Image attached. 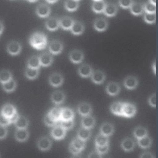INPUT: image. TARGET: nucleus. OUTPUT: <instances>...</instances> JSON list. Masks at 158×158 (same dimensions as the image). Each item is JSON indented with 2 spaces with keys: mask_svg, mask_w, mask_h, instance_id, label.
I'll return each instance as SVG.
<instances>
[{
  "mask_svg": "<svg viewBox=\"0 0 158 158\" xmlns=\"http://www.w3.org/2000/svg\"><path fill=\"white\" fill-rule=\"evenodd\" d=\"M47 43V38L45 34L41 32L34 33L29 39L30 44L37 50H42L45 48Z\"/></svg>",
  "mask_w": 158,
  "mask_h": 158,
  "instance_id": "nucleus-1",
  "label": "nucleus"
},
{
  "mask_svg": "<svg viewBox=\"0 0 158 158\" xmlns=\"http://www.w3.org/2000/svg\"><path fill=\"white\" fill-rule=\"evenodd\" d=\"M86 145L85 141L77 137L74 138L70 143L69 150L73 155H78L85 149Z\"/></svg>",
  "mask_w": 158,
  "mask_h": 158,
  "instance_id": "nucleus-2",
  "label": "nucleus"
},
{
  "mask_svg": "<svg viewBox=\"0 0 158 158\" xmlns=\"http://www.w3.org/2000/svg\"><path fill=\"white\" fill-rule=\"evenodd\" d=\"M137 108L133 104L129 102H123L122 117L131 118L134 117L137 113Z\"/></svg>",
  "mask_w": 158,
  "mask_h": 158,
  "instance_id": "nucleus-3",
  "label": "nucleus"
},
{
  "mask_svg": "<svg viewBox=\"0 0 158 158\" xmlns=\"http://www.w3.org/2000/svg\"><path fill=\"white\" fill-rule=\"evenodd\" d=\"M139 80L136 77L134 76H128L123 81V85L127 90H135L139 85Z\"/></svg>",
  "mask_w": 158,
  "mask_h": 158,
  "instance_id": "nucleus-4",
  "label": "nucleus"
},
{
  "mask_svg": "<svg viewBox=\"0 0 158 158\" xmlns=\"http://www.w3.org/2000/svg\"><path fill=\"white\" fill-rule=\"evenodd\" d=\"M121 88L119 84L114 81H111L107 84L106 88V91L109 95L114 97L120 93Z\"/></svg>",
  "mask_w": 158,
  "mask_h": 158,
  "instance_id": "nucleus-5",
  "label": "nucleus"
},
{
  "mask_svg": "<svg viewBox=\"0 0 158 158\" xmlns=\"http://www.w3.org/2000/svg\"><path fill=\"white\" fill-rule=\"evenodd\" d=\"M93 110L91 105L87 102H82L79 104L77 107V111L79 114L85 117L91 115Z\"/></svg>",
  "mask_w": 158,
  "mask_h": 158,
  "instance_id": "nucleus-6",
  "label": "nucleus"
},
{
  "mask_svg": "<svg viewBox=\"0 0 158 158\" xmlns=\"http://www.w3.org/2000/svg\"><path fill=\"white\" fill-rule=\"evenodd\" d=\"M64 81V78L60 73H54L52 74L49 78V85L54 87L61 86Z\"/></svg>",
  "mask_w": 158,
  "mask_h": 158,
  "instance_id": "nucleus-7",
  "label": "nucleus"
},
{
  "mask_svg": "<svg viewBox=\"0 0 158 158\" xmlns=\"http://www.w3.org/2000/svg\"><path fill=\"white\" fill-rule=\"evenodd\" d=\"M108 25V22L106 19L103 17H99L95 19L94 22L93 26L96 31L102 32L106 30Z\"/></svg>",
  "mask_w": 158,
  "mask_h": 158,
  "instance_id": "nucleus-8",
  "label": "nucleus"
},
{
  "mask_svg": "<svg viewBox=\"0 0 158 158\" xmlns=\"http://www.w3.org/2000/svg\"><path fill=\"white\" fill-rule=\"evenodd\" d=\"M22 47L20 43L17 41L10 42L7 47V51L9 54L12 56H16L20 53Z\"/></svg>",
  "mask_w": 158,
  "mask_h": 158,
  "instance_id": "nucleus-9",
  "label": "nucleus"
},
{
  "mask_svg": "<svg viewBox=\"0 0 158 158\" xmlns=\"http://www.w3.org/2000/svg\"><path fill=\"white\" fill-rule=\"evenodd\" d=\"M92 81L96 85H101L106 81V76L104 72L101 70L94 71L91 77Z\"/></svg>",
  "mask_w": 158,
  "mask_h": 158,
  "instance_id": "nucleus-10",
  "label": "nucleus"
},
{
  "mask_svg": "<svg viewBox=\"0 0 158 158\" xmlns=\"http://www.w3.org/2000/svg\"><path fill=\"white\" fill-rule=\"evenodd\" d=\"M66 131L60 125L54 126L51 132V135L56 140L62 139L66 135Z\"/></svg>",
  "mask_w": 158,
  "mask_h": 158,
  "instance_id": "nucleus-11",
  "label": "nucleus"
},
{
  "mask_svg": "<svg viewBox=\"0 0 158 158\" xmlns=\"http://www.w3.org/2000/svg\"><path fill=\"white\" fill-rule=\"evenodd\" d=\"M51 99L52 102L55 104L60 105L64 103L65 101L66 95L63 91L57 90L52 93Z\"/></svg>",
  "mask_w": 158,
  "mask_h": 158,
  "instance_id": "nucleus-12",
  "label": "nucleus"
},
{
  "mask_svg": "<svg viewBox=\"0 0 158 158\" xmlns=\"http://www.w3.org/2000/svg\"><path fill=\"white\" fill-rule=\"evenodd\" d=\"M52 144V142L49 138L47 137H43L38 140L37 145L40 150L44 152L50 150Z\"/></svg>",
  "mask_w": 158,
  "mask_h": 158,
  "instance_id": "nucleus-13",
  "label": "nucleus"
},
{
  "mask_svg": "<svg viewBox=\"0 0 158 158\" xmlns=\"http://www.w3.org/2000/svg\"><path fill=\"white\" fill-rule=\"evenodd\" d=\"M93 71L92 67L88 64H82L79 67L78 70L79 75L85 78L91 77Z\"/></svg>",
  "mask_w": 158,
  "mask_h": 158,
  "instance_id": "nucleus-14",
  "label": "nucleus"
},
{
  "mask_svg": "<svg viewBox=\"0 0 158 158\" xmlns=\"http://www.w3.org/2000/svg\"><path fill=\"white\" fill-rule=\"evenodd\" d=\"M114 131V126L109 122L103 123L100 128V133L108 137L112 135Z\"/></svg>",
  "mask_w": 158,
  "mask_h": 158,
  "instance_id": "nucleus-15",
  "label": "nucleus"
},
{
  "mask_svg": "<svg viewBox=\"0 0 158 158\" xmlns=\"http://www.w3.org/2000/svg\"><path fill=\"white\" fill-rule=\"evenodd\" d=\"M51 12V8L45 3H41L37 6L36 13L37 15L42 18L47 17Z\"/></svg>",
  "mask_w": 158,
  "mask_h": 158,
  "instance_id": "nucleus-16",
  "label": "nucleus"
},
{
  "mask_svg": "<svg viewBox=\"0 0 158 158\" xmlns=\"http://www.w3.org/2000/svg\"><path fill=\"white\" fill-rule=\"evenodd\" d=\"M121 146L123 151L126 152H129L134 150L135 144V141L132 138L127 137L122 140Z\"/></svg>",
  "mask_w": 158,
  "mask_h": 158,
  "instance_id": "nucleus-17",
  "label": "nucleus"
},
{
  "mask_svg": "<svg viewBox=\"0 0 158 158\" xmlns=\"http://www.w3.org/2000/svg\"><path fill=\"white\" fill-rule=\"evenodd\" d=\"M118 10V7L115 3L110 2H106L103 13L106 16L111 17L116 15Z\"/></svg>",
  "mask_w": 158,
  "mask_h": 158,
  "instance_id": "nucleus-18",
  "label": "nucleus"
},
{
  "mask_svg": "<svg viewBox=\"0 0 158 158\" xmlns=\"http://www.w3.org/2000/svg\"><path fill=\"white\" fill-rule=\"evenodd\" d=\"M63 48L62 42L58 40L52 41L49 46V50L52 54L57 55L62 51Z\"/></svg>",
  "mask_w": 158,
  "mask_h": 158,
  "instance_id": "nucleus-19",
  "label": "nucleus"
},
{
  "mask_svg": "<svg viewBox=\"0 0 158 158\" xmlns=\"http://www.w3.org/2000/svg\"><path fill=\"white\" fill-rule=\"evenodd\" d=\"M96 123L95 118L91 115L83 117L81 121V127L89 130L94 127Z\"/></svg>",
  "mask_w": 158,
  "mask_h": 158,
  "instance_id": "nucleus-20",
  "label": "nucleus"
},
{
  "mask_svg": "<svg viewBox=\"0 0 158 158\" xmlns=\"http://www.w3.org/2000/svg\"><path fill=\"white\" fill-rule=\"evenodd\" d=\"M69 58L70 61L74 64L80 63L83 60L84 54L81 51L75 49L70 52Z\"/></svg>",
  "mask_w": 158,
  "mask_h": 158,
  "instance_id": "nucleus-21",
  "label": "nucleus"
},
{
  "mask_svg": "<svg viewBox=\"0 0 158 158\" xmlns=\"http://www.w3.org/2000/svg\"><path fill=\"white\" fill-rule=\"evenodd\" d=\"M17 112L15 107L11 104L7 103L2 107L1 113L10 118Z\"/></svg>",
  "mask_w": 158,
  "mask_h": 158,
  "instance_id": "nucleus-22",
  "label": "nucleus"
},
{
  "mask_svg": "<svg viewBox=\"0 0 158 158\" xmlns=\"http://www.w3.org/2000/svg\"><path fill=\"white\" fill-rule=\"evenodd\" d=\"M41 66L48 67L51 65L53 61V57L51 54L48 52H43L39 56Z\"/></svg>",
  "mask_w": 158,
  "mask_h": 158,
  "instance_id": "nucleus-23",
  "label": "nucleus"
},
{
  "mask_svg": "<svg viewBox=\"0 0 158 158\" xmlns=\"http://www.w3.org/2000/svg\"><path fill=\"white\" fill-rule=\"evenodd\" d=\"M45 25L47 29L50 31H56L60 26L59 20L55 17H51L48 19Z\"/></svg>",
  "mask_w": 158,
  "mask_h": 158,
  "instance_id": "nucleus-24",
  "label": "nucleus"
},
{
  "mask_svg": "<svg viewBox=\"0 0 158 158\" xmlns=\"http://www.w3.org/2000/svg\"><path fill=\"white\" fill-rule=\"evenodd\" d=\"M29 136V133L27 129H17L15 133V137L19 142L26 141Z\"/></svg>",
  "mask_w": 158,
  "mask_h": 158,
  "instance_id": "nucleus-25",
  "label": "nucleus"
},
{
  "mask_svg": "<svg viewBox=\"0 0 158 158\" xmlns=\"http://www.w3.org/2000/svg\"><path fill=\"white\" fill-rule=\"evenodd\" d=\"M75 116V112L72 109L68 107L62 108L60 121L73 120Z\"/></svg>",
  "mask_w": 158,
  "mask_h": 158,
  "instance_id": "nucleus-26",
  "label": "nucleus"
},
{
  "mask_svg": "<svg viewBox=\"0 0 158 158\" xmlns=\"http://www.w3.org/2000/svg\"><path fill=\"white\" fill-rule=\"evenodd\" d=\"M130 9L131 13L135 16L140 15L144 11L143 4L138 2H133Z\"/></svg>",
  "mask_w": 158,
  "mask_h": 158,
  "instance_id": "nucleus-27",
  "label": "nucleus"
},
{
  "mask_svg": "<svg viewBox=\"0 0 158 158\" xmlns=\"http://www.w3.org/2000/svg\"><path fill=\"white\" fill-rule=\"evenodd\" d=\"M106 3L103 0L94 1L92 5L93 11L96 13H103L106 7Z\"/></svg>",
  "mask_w": 158,
  "mask_h": 158,
  "instance_id": "nucleus-28",
  "label": "nucleus"
},
{
  "mask_svg": "<svg viewBox=\"0 0 158 158\" xmlns=\"http://www.w3.org/2000/svg\"><path fill=\"white\" fill-rule=\"evenodd\" d=\"M123 103L121 101H116L111 104L110 110L113 114L117 116H122Z\"/></svg>",
  "mask_w": 158,
  "mask_h": 158,
  "instance_id": "nucleus-29",
  "label": "nucleus"
},
{
  "mask_svg": "<svg viewBox=\"0 0 158 158\" xmlns=\"http://www.w3.org/2000/svg\"><path fill=\"white\" fill-rule=\"evenodd\" d=\"M62 108L60 107H53L47 113L52 119L57 122L61 120Z\"/></svg>",
  "mask_w": 158,
  "mask_h": 158,
  "instance_id": "nucleus-30",
  "label": "nucleus"
},
{
  "mask_svg": "<svg viewBox=\"0 0 158 158\" xmlns=\"http://www.w3.org/2000/svg\"><path fill=\"white\" fill-rule=\"evenodd\" d=\"M133 135L137 140L148 136L147 128L141 126L136 127L133 132Z\"/></svg>",
  "mask_w": 158,
  "mask_h": 158,
  "instance_id": "nucleus-31",
  "label": "nucleus"
},
{
  "mask_svg": "<svg viewBox=\"0 0 158 158\" xmlns=\"http://www.w3.org/2000/svg\"><path fill=\"white\" fill-rule=\"evenodd\" d=\"M75 21L71 17L65 16L59 20L60 26L65 30H70Z\"/></svg>",
  "mask_w": 158,
  "mask_h": 158,
  "instance_id": "nucleus-32",
  "label": "nucleus"
},
{
  "mask_svg": "<svg viewBox=\"0 0 158 158\" xmlns=\"http://www.w3.org/2000/svg\"><path fill=\"white\" fill-rule=\"evenodd\" d=\"M85 30V27L82 23L79 21H75L70 30L74 35H79L83 33Z\"/></svg>",
  "mask_w": 158,
  "mask_h": 158,
  "instance_id": "nucleus-33",
  "label": "nucleus"
},
{
  "mask_svg": "<svg viewBox=\"0 0 158 158\" xmlns=\"http://www.w3.org/2000/svg\"><path fill=\"white\" fill-rule=\"evenodd\" d=\"M91 135V130L82 127L78 130L77 133V137L85 142L90 139Z\"/></svg>",
  "mask_w": 158,
  "mask_h": 158,
  "instance_id": "nucleus-34",
  "label": "nucleus"
},
{
  "mask_svg": "<svg viewBox=\"0 0 158 158\" xmlns=\"http://www.w3.org/2000/svg\"><path fill=\"white\" fill-rule=\"evenodd\" d=\"M95 143L96 146H104L110 144L109 138L100 133L96 136Z\"/></svg>",
  "mask_w": 158,
  "mask_h": 158,
  "instance_id": "nucleus-35",
  "label": "nucleus"
},
{
  "mask_svg": "<svg viewBox=\"0 0 158 158\" xmlns=\"http://www.w3.org/2000/svg\"><path fill=\"white\" fill-rule=\"evenodd\" d=\"M14 123L17 129H27L29 125V121L27 117L19 116Z\"/></svg>",
  "mask_w": 158,
  "mask_h": 158,
  "instance_id": "nucleus-36",
  "label": "nucleus"
},
{
  "mask_svg": "<svg viewBox=\"0 0 158 158\" xmlns=\"http://www.w3.org/2000/svg\"><path fill=\"white\" fill-rule=\"evenodd\" d=\"M137 143L138 146L142 149H149L151 147L152 140L151 137L148 136L138 140Z\"/></svg>",
  "mask_w": 158,
  "mask_h": 158,
  "instance_id": "nucleus-37",
  "label": "nucleus"
},
{
  "mask_svg": "<svg viewBox=\"0 0 158 158\" xmlns=\"http://www.w3.org/2000/svg\"><path fill=\"white\" fill-rule=\"evenodd\" d=\"M41 66L39 56H33L29 59L27 62V67L33 69H40Z\"/></svg>",
  "mask_w": 158,
  "mask_h": 158,
  "instance_id": "nucleus-38",
  "label": "nucleus"
},
{
  "mask_svg": "<svg viewBox=\"0 0 158 158\" xmlns=\"http://www.w3.org/2000/svg\"><path fill=\"white\" fill-rule=\"evenodd\" d=\"M13 79L12 73L9 70L4 69L0 71V83H6Z\"/></svg>",
  "mask_w": 158,
  "mask_h": 158,
  "instance_id": "nucleus-39",
  "label": "nucleus"
},
{
  "mask_svg": "<svg viewBox=\"0 0 158 158\" xmlns=\"http://www.w3.org/2000/svg\"><path fill=\"white\" fill-rule=\"evenodd\" d=\"M39 73V69H33L27 67L25 73L26 77L29 80H34L38 77Z\"/></svg>",
  "mask_w": 158,
  "mask_h": 158,
  "instance_id": "nucleus-40",
  "label": "nucleus"
},
{
  "mask_svg": "<svg viewBox=\"0 0 158 158\" xmlns=\"http://www.w3.org/2000/svg\"><path fill=\"white\" fill-rule=\"evenodd\" d=\"M3 89L8 93L14 91L16 88L17 83L15 81L12 79L10 81L2 84Z\"/></svg>",
  "mask_w": 158,
  "mask_h": 158,
  "instance_id": "nucleus-41",
  "label": "nucleus"
},
{
  "mask_svg": "<svg viewBox=\"0 0 158 158\" xmlns=\"http://www.w3.org/2000/svg\"><path fill=\"white\" fill-rule=\"evenodd\" d=\"M79 6V1H68L65 3V9L69 11H76Z\"/></svg>",
  "mask_w": 158,
  "mask_h": 158,
  "instance_id": "nucleus-42",
  "label": "nucleus"
},
{
  "mask_svg": "<svg viewBox=\"0 0 158 158\" xmlns=\"http://www.w3.org/2000/svg\"><path fill=\"white\" fill-rule=\"evenodd\" d=\"M144 11L145 13H156V5L151 3L149 1L143 4Z\"/></svg>",
  "mask_w": 158,
  "mask_h": 158,
  "instance_id": "nucleus-43",
  "label": "nucleus"
},
{
  "mask_svg": "<svg viewBox=\"0 0 158 158\" xmlns=\"http://www.w3.org/2000/svg\"><path fill=\"white\" fill-rule=\"evenodd\" d=\"M144 21L147 23L149 24L155 23L156 20V13H145L144 15Z\"/></svg>",
  "mask_w": 158,
  "mask_h": 158,
  "instance_id": "nucleus-44",
  "label": "nucleus"
},
{
  "mask_svg": "<svg viewBox=\"0 0 158 158\" xmlns=\"http://www.w3.org/2000/svg\"><path fill=\"white\" fill-rule=\"evenodd\" d=\"M60 125L66 131L72 129L74 125L73 120L69 121H61Z\"/></svg>",
  "mask_w": 158,
  "mask_h": 158,
  "instance_id": "nucleus-45",
  "label": "nucleus"
},
{
  "mask_svg": "<svg viewBox=\"0 0 158 158\" xmlns=\"http://www.w3.org/2000/svg\"><path fill=\"white\" fill-rule=\"evenodd\" d=\"M44 122L45 124L49 127H52L56 126L57 122L54 121L49 116L47 113L44 118Z\"/></svg>",
  "mask_w": 158,
  "mask_h": 158,
  "instance_id": "nucleus-46",
  "label": "nucleus"
},
{
  "mask_svg": "<svg viewBox=\"0 0 158 158\" xmlns=\"http://www.w3.org/2000/svg\"><path fill=\"white\" fill-rule=\"evenodd\" d=\"M11 123L9 118L0 114V125L6 127Z\"/></svg>",
  "mask_w": 158,
  "mask_h": 158,
  "instance_id": "nucleus-47",
  "label": "nucleus"
},
{
  "mask_svg": "<svg viewBox=\"0 0 158 158\" xmlns=\"http://www.w3.org/2000/svg\"><path fill=\"white\" fill-rule=\"evenodd\" d=\"M110 150V144L102 147L96 146V150L102 155L107 153Z\"/></svg>",
  "mask_w": 158,
  "mask_h": 158,
  "instance_id": "nucleus-48",
  "label": "nucleus"
},
{
  "mask_svg": "<svg viewBox=\"0 0 158 158\" xmlns=\"http://www.w3.org/2000/svg\"><path fill=\"white\" fill-rule=\"evenodd\" d=\"M134 1H119L118 2L119 6L123 9L130 8Z\"/></svg>",
  "mask_w": 158,
  "mask_h": 158,
  "instance_id": "nucleus-49",
  "label": "nucleus"
},
{
  "mask_svg": "<svg viewBox=\"0 0 158 158\" xmlns=\"http://www.w3.org/2000/svg\"><path fill=\"white\" fill-rule=\"evenodd\" d=\"M156 93H154L151 95L148 98V102L149 105L152 107H156Z\"/></svg>",
  "mask_w": 158,
  "mask_h": 158,
  "instance_id": "nucleus-50",
  "label": "nucleus"
},
{
  "mask_svg": "<svg viewBox=\"0 0 158 158\" xmlns=\"http://www.w3.org/2000/svg\"><path fill=\"white\" fill-rule=\"evenodd\" d=\"M8 134V131L6 127L0 125V140L6 138Z\"/></svg>",
  "mask_w": 158,
  "mask_h": 158,
  "instance_id": "nucleus-51",
  "label": "nucleus"
},
{
  "mask_svg": "<svg viewBox=\"0 0 158 158\" xmlns=\"http://www.w3.org/2000/svg\"><path fill=\"white\" fill-rule=\"evenodd\" d=\"M88 158H102V155L96 150L93 151L89 154Z\"/></svg>",
  "mask_w": 158,
  "mask_h": 158,
  "instance_id": "nucleus-52",
  "label": "nucleus"
},
{
  "mask_svg": "<svg viewBox=\"0 0 158 158\" xmlns=\"http://www.w3.org/2000/svg\"><path fill=\"white\" fill-rule=\"evenodd\" d=\"M139 158H155V157L151 152H145L142 153Z\"/></svg>",
  "mask_w": 158,
  "mask_h": 158,
  "instance_id": "nucleus-53",
  "label": "nucleus"
},
{
  "mask_svg": "<svg viewBox=\"0 0 158 158\" xmlns=\"http://www.w3.org/2000/svg\"><path fill=\"white\" fill-rule=\"evenodd\" d=\"M19 115L18 114V112L14 114L11 118H9L10 121L11 123H15L17 120Z\"/></svg>",
  "mask_w": 158,
  "mask_h": 158,
  "instance_id": "nucleus-54",
  "label": "nucleus"
},
{
  "mask_svg": "<svg viewBox=\"0 0 158 158\" xmlns=\"http://www.w3.org/2000/svg\"><path fill=\"white\" fill-rule=\"evenodd\" d=\"M4 28L3 24L2 23L0 22V35L3 32Z\"/></svg>",
  "mask_w": 158,
  "mask_h": 158,
  "instance_id": "nucleus-55",
  "label": "nucleus"
},
{
  "mask_svg": "<svg viewBox=\"0 0 158 158\" xmlns=\"http://www.w3.org/2000/svg\"><path fill=\"white\" fill-rule=\"evenodd\" d=\"M152 70L153 72L155 74H156V62H155L152 65Z\"/></svg>",
  "mask_w": 158,
  "mask_h": 158,
  "instance_id": "nucleus-56",
  "label": "nucleus"
},
{
  "mask_svg": "<svg viewBox=\"0 0 158 158\" xmlns=\"http://www.w3.org/2000/svg\"><path fill=\"white\" fill-rule=\"evenodd\" d=\"M47 2L49 3L50 4H53L54 3H56L57 2V1H46Z\"/></svg>",
  "mask_w": 158,
  "mask_h": 158,
  "instance_id": "nucleus-57",
  "label": "nucleus"
},
{
  "mask_svg": "<svg viewBox=\"0 0 158 158\" xmlns=\"http://www.w3.org/2000/svg\"><path fill=\"white\" fill-rule=\"evenodd\" d=\"M72 158H83L82 157L78 155H74Z\"/></svg>",
  "mask_w": 158,
  "mask_h": 158,
  "instance_id": "nucleus-58",
  "label": "nucleus"
},
{
  "mask_svg": "<svg viewBox=\"0 0 158 158\" xmlns=\"http://www.w3.org/2000/svg\"><path fill=\"white\" fill-rule=\"evenodd\" d=\"M149 1L152 3L156 5V0H152V1Z\"/></svg>",
  "mask_w": 158,
  "mask_h": 158,
  "instance_id": "nucleus-59",
  "label": "nucleus"
},
{
  "mask_svg": "<svg viewBox=\"0 0 158 158\" xmlns=\"http://www.w3.org/2000/svg\"><path fill=\"white\" fill-rule=\"evenodd\" d=\"M29 2H31L34 3V2H37V1H29Z\"/></svg>",
  "mask_w": 158,
  "mask_h": 158,
  "instance_id": "nucleus-60",
  "label": "nucleus"
},
{
  "mask_svg": "<svg viewBox=\"0 0 158 158\" xmlns=\"http://www.w3.org/2000/svg\"></svg>",
  "mask_w": 158,
  "mask_h": 158,
  "instance_id": "nucleus-61",
  "label": "nucleus"
}]
</instances>
